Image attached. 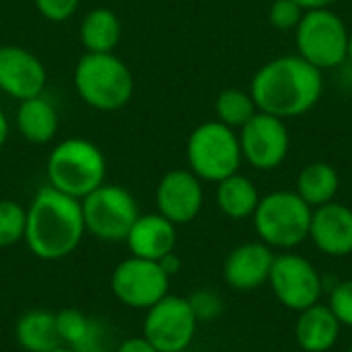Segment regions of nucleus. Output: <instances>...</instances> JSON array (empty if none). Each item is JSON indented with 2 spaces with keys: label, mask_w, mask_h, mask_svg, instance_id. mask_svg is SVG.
I'll list each match as a JSON object with an SVG mask.
<instances>
[{
  "label": "nucleus",
  "mask_w": 352,
  "mask_h": 352,
  "mask_svg": "<svg viewBox=\"0 0 352 352\" xmlns=\"http://www.w3.org/2000/svg\"><path fill=\"white\" fill-rule=\"evenodd\" d=\"M324 93V74L307 60L278 56L258 68L252 78L250 95L258 111L291 120L311 111Z\"/></svg>",
  "instance_id": "f257e3e1"
},
{
  "label": "nucleus",
  "mask_w": 352,
  "mask_h": 352,
  "mask_svg": "<svg viewBox=\"0 0 352 352\" xmlns=\"http://www.w3.org/2000/svg\"><path fill=\"white\" fill-rule=\"evenodd\" d=\"M85 235L80 200L60 190L41 188L29 208L25 225V243L39 260H62L70 256Z\"/></svg>",
  "instance_id": "f03ea898"
},
{
  "label": "nucleus",
  "mask_w": 352,
  "mask_h": 352,
  "mask_svg": "<svg viewBox=\"0 0 352 352\" xmlns=\"http://www.w3.org/2000/svg\"><path fill=\"white\" fill-rule=\"evenodd\" d=\"M72 80L78 97L99 111L122 109L134 95V76L113 52H85L74 66Z\"/></svg>",
  "instance_id": "7ed1b4c3"
},
{
  "label": "nucleus",
  "mask_w": 352,
  "mask_h": 352,
  "mask_svg": "<svg viewBox=\"0 0 352 352\" xmlns=\"http://www.w3.org/2000/svg\"><path fill=\"white\" fill-rule=\"evenodd\" d=\"M107 163L101 148L87 138H66L47 157V186L82 200L105 184Z\"/></svg>",
  "instance_id": "20e7f679"
},
{
  "label": "nucleus",
  "mask_w": 352,
  "mask_h": 352,
  "mask_svg": "<svg viewBox=\"0 0 352 352\" xmlns=\"http://www.w3.org/2000/svg\"><path fill=\"white\" fill-rule=\"evenodd\" d=\"M314 208L293 190H276L260 198L254 227L268 248L291 252L309 239Z\"/></svg>",
  "instance_id": "39448f33"
},
{
  "label": "nucleus",
  "mask_w": 352,
  "mask_h": 352,
  "mask_svg": "<svg viewBox=\"0 0 352 352\" xmlns=\"http://www.w3.org/2000/svg\"><path fill=\"white\" fill-rule=\"evenodd\" d=\"M186 157L194 175H198L202 182L219 184L225 177L239 173L243 163L239 134L219 120L204 122L192 130Z\"/></svg>",
  "instance_id": "423d86ee"
},
{
  "label": "nucleus",
  "mask_w": 352,
  "mask_h": 352,
  "mask_svg": "<svg viewBox=\"0 0 352 352\" xmlns=\"http://www.w3.org/2000/svg\"><path fill=\"white\" fill-rule=\"evenodd\" d=\"M349 41L351 31L332 8L305 10L295 29L297 54L322 72L346 62Z\"/></svg>",
  "instance_id": "0eeeda50"
},
{
  "label": "nucleus",
  "mask_w": 352,
  "mask_h": 352,
  "mask_svg": "<svg viewBox=\"0 0 352 352\" xmlns=\"http://www.w3.org/2000/svg\"><path fill=\"white\" fill-rule=\"evenodd\" d=\"M85 231L101 241H126L140 217L134 196L113 184H103L80 200Z\"/></svg>",
  "instance_id": "6e6552de"
},
{
  "label": "nucleus",
  "mask_w": 352,
  "mask_h": 352,
  "mask_svg": "<svg viewBox=\"0 0 352 352\" xmlns=\"http://www.w3.org/2000/svg\"><path fill=\"white\" fill-rule=\"evenodd\" d=\"M268 285L272 287L278 303L291 311H303L322 301L324 276L301 254L283 252L276 254Z\"/></svg>",
  "instance_id": "1a4fd4ad"
},
{
  "label": "nucleus",
  "mask_w": 352,
  "mask_h": 352,
  "mask_svg": "<svg viewBox=\"0 0 352 352\" xmlns=\"http://www.w3.org/2000/svg\"><path fill=\"white\" fill-rule=\"evenodd\" d=\"M198 320L184 297L165 295L146 309L142 336L159 352H184L196 336Z\"/></svg>",
  "instance_id": "9d476101"
},
{
  "label": "nucleus",
  "mask_w": 352,
  "mask_h": 352,
  "mask_svg": "<svg viewBox=\"0 0 352 352\" xmlns=\"http://www.w3.org/2000/svg\"><path fill=\"white\" fill-rule=\"evenodd\" d=\"M169 278L171 276L159 262L132 256L116 266L111 274V291L128 307L151 309L169 295Z\"/></svg>",
  "instance_id": "9b49d317"
},
{
  "label": "nucleus",
  "mask_w": 352,
  "mask_h": 352,
  "mask_svg": "<svg viewBox=\"0 0 352 352\" xmlns=\"http://www.w3.org/2000/svg\"><path fill=\"white\" fill-rule=\"evenodd\" d=\"M243 161L258 171H272L285 163L291 151V136L285 120L258 111L239 132Z\"/></svg>",
  "instance_id": "f8f14e48"
},
{
  "label": "nucleus",
  "mask_w": 352,
  "mask_h": 352,
  "mask_svg": "<svg viewBox=\"0 0 352 352\" xmlns=\"http://www.w3.org/2000/svg\"><path fill=\"white\" fill-rule=\"evenodd\" d=\"M155 202L157 212L175 227L192 223L204 204L202 179L190 169H171L161 177L155 192Z\"/></svg>",
  "instance_id": "ddd939ff"
},
{
  "label": "nucleus",
  "mask_w": 352,
  "mask_h": 352,
  "mask_svg": "<svg viewBox=\"0 0 352 352\" xmlns=\"http://www.w3.org/2000/svg\"><path fill=\"white\" fill-rule=\"evenodd\" d=\"M47 70L43 62L21 45H0V91L12 99L43 95Z\"/></svg>",
  "instance_id": "4468645a"
},
{
  "label": "nucleus",
  "mask_w": 352,
  "mask_h": 352,
  "mask_svg": "<svg viewBox=\"0 0 352 352\" xmlns=\"http://www.w3.org/2000/svg\"><path fill=\"white\" fill-rule=\"evenodd\" d=\"M274 250L264 241H248L237 245L223 264L225 283L239 293H250L268 283L274 264Z\"/></svg>",
  "instance_id": "2eb2a0df"
},
{
  "label": "nucleus",
  "mask_w": 352,
  "mask_h": 352,
  "mask_svg": "<svg viewBox=\"0 0 352 352\" xmlns=\"http://www.w3.org/2000/svg\"><path fill=\"white\" fill-rule=\"evenodd\" d=\"M309 239L322 254L330 258H346L352 254V208L342 202H328L314 208Z\"/></svg>",
  "instance_id": "dca6fc26"
},
{
  "label": "nucleus",
  "mask_w": 352,
  "mask_h": 352,
  "mask_svg": "<svg viewBox=\"0 0 352 352\" xmlns=\"http://www.w3.org/2000/svg\"><path fill=\"white\" fill-rule=\"evenodd\" d=\"M175 241H177L175 225L159 212L140 214L126 237L132 256L153 262H159L165 256L173 254Z\"/></svg>",
  "instance_id": "f3484780"
},
{
  "label": "nucleus",
  "mask_w": 352,
  "mask_h": 352,
  "mask_svg": "<svg viewBox=\"0 0 352 352\" xmlns=\"http://www.w3.org/2000/svg\"><path fill=\"white\" fill-rule=\"evenodd\" d=\"M342 326L328 305L316 303L299 311L295 340L305 352H330L340 340Z\"/></svg>",
  "instance_id": "a211bd4d"
},
{
  "label": "nucleus",
  "mask_w": 352,
  "mask_h": 352,
  "mask_svg": "<svg viewBox=\"0 0 352 352\" xmlns=\"http://www.w3.org/2000/svg\"><path fill=\"white\" fill-rule=\"evenodd\" d=\"M16 130L31 144L50 142L58 132V111L54 103L43 95L19 101Z\"/></svg>",
  "instance_id": "6ab92c4d"
},
{
  "label": "nucleus",
  "mask_w": 352,
  "mask_h": 352,
  "mask_svg": "<svg viewBox=\"0 0 352 352\" xmlns=\"http://www.w3.org/2000/svg\"><path fill=\"white\" fill-rule=\"evenodd\" d=\"M62 346L74 352H95L103 349L105 328L99 320L89 318L78 309H62L56 314Z\"/></svg>",
  "instance_id": "aec40b11"
},
{
  "label": "nucleus",
  "mask_w": 352,
  "mask_h": 352,
  "mask_svg": "<svg viewBox=\"0 0 352 352\" xmlns=\"http://www.w3.org/2000/svg\"><path fill=\"white\" fill-rule=\"evenodd\" d=\"M16 342L27 352H52L62 346L56 314L45 309H31L23 314L14 328Z\"/></svg>",
  "instance_id": "412c9836"
},
{
  "label": "nucleus",
  "mask_w": 352,
  "mask_h": 352,
  "mask_svg": "<svg viewBox=\"0 0 352 352\" xmlns=\"http://www.w3.org/2000/svg\"><path fill=\"white\" fill-rule=\"evenodd\" d=\"M260 198L262 196L256 184L241 173H233L217 184V206L225 217L233 221H243L254 217Z\"/></svg>",
  "instance_id": "4be33fe9"
},
{
  "label": "nucleus",
  "mask_w": 352,
  "mask_h": 352,
  "mask_svg": "<svg viewBox=\"0 0 352 352\" xmlns=\"http://www.w3.org/2000/svg\"><path fill=\"white\" fill-rule=\"evenodd\" d=\"M122 39V23L111 8H93L82 16L80 43L91 54H107L118 47Z\"/></svg>",
  "instance_id": "5701e85b"
},
{
  "label": "nucleus",
  "mask_w": 352,
  "mask_h": 352,
  "mask_svg": "<svg viewBox=\"0 0 352 352\" xmlns=\"http://www.w3.org/2000/svg\"><path fill=\"white\" fill-rule=\"evenodd\" d=\"M340 190V175L338 171L324 161H316L305 165L297 175V188L295 192L311 206H324L328 202H334L336 194Z\"/></svg>",
  "instance_id": "b1692460"
},
{
  "label": "nucleus",
  "mask_w": 352,
  "mask_h": 352,
  "mask_svg": "<svg viewBox=\"0 0 352 352\" xmlns=\"http://www.w3.org/2000/svg\"><path fill=\"white\" fill-rule=\"evenodd\" d=\"M214 111L217 120L233 130H241L256 113L258 107L250 95V91L241 89H225L219 93L214 101Z\"/></svg>",
  "instance_id": "393cba45"
},
{
  "label": "nucleus",
  "mask_w": 352,
  "mask_h": 352,
  "mask_svg": "<svg viewBox=\"0 0 352 352\" xmlns=\"http://www.w3.org/2000/svg\"><path fill=\"white\" fill-rule=\"evenodd\" d=\"M27 208L14 200H0V248H10L25 239Z\"/></svg>",
  "instance_id": "a878e982"
},
{
  "label": "nucleus",
  "mask_w": 352,
  "mask_h": 352,
  "mask_svg": "<svg viewBox=\"0 0 352 352\" xmlns=\"http://www.w3.org/2000/svg\"><path fill=\"white\" fill-rule=\"evenodd\" d=\"M328 293V307L338 318L342 328L352 330V278L338 280Z\"/></svg>",
  "instance_id": "bb28decb"
},
{
  "label": "nucleus",
  "mask_w": 352,
  "mask_h": 352,
  "mask_svg": "<svg viewBox=\"0 0 352 352\" xmlns=\"http://www.w3.org/2000/svg\"><path fill=\"white\" fill-rule=\"evenodd\" d=\"M305 10L295 0H274L268 8V21L278 31L297 29Z\"/></svg>",
  "instance_id": "cd10ccee"
},
{
  "label": "nucleus",
  "mask_w": 352,
  "mask_h": 352,
  "mask_svg": "<svg viewBox=\"0 0 352 352\" xmlns=\"http://www.w3.org/2000/svg\"><path fill=\"white\" fill-rule=\"evenodd\" d=\"M188 301H190V307H192L198 324L200 322H214L223 314V309H225V303H223L221 295L210 291V289L196 291Z\"/></svg>",
  "instance_id": "c85d7f7f"
},
{
  "label": "nucleus",
  "mask_w": 352,
  "mask_h": 352,
  "mask_svg": "<svg viewBox=\"0 0 352 352\" xmlns=\"http://www.w3.org/2000/svg\"><path fill=\"white\" fill-rule=\"evenodd\" d=\"M78 2L80 0H35V6L45 21L62 23L76 12Z\"/></svg>",
  "instance_id": "c756f323"
},
{
  "label": "nucleus",
  "mask_w": 352,
  "mask_h": 352,
  "mask_svg": "<svg viewBox=\"0 0 352 352\" xmlns=\"http://www.w3.org/2000/svg\"><path fill=\"white\" fill-rule=\"evenodd\" d=\"M116 352H159L144 336H140V338H128V340H124L120 346H118V351Z\"/></svg>",
  "instance_id": "7c9ffc66"
},
{
  "label": "nucleus",
  "mask_w": 352,
  "mask_h": 352,
  "mask_svg": "<svg viewBox=\"0 0 352 352\" xmlns=\"http://www.w3.org/2000/svg\"><path fill=\"white\" fill-rule=\"evenodd\" d=\"M303 10H320V8H332L338 0H295Z\"/></svg>",
  "instance_id": "2f4dec72"
},
{
  "label": "nucleus",
  "mask_w": 352,
  "mask_h": 352,
  "mask_svg": "<svg viewBox=\"0 0 352 352\" xmlns=\"http://www.w3.org/2000/svg\"><path fill=\"white\" fill-rule=\"evenodd\" d=\"M159 264L163 266V270H165L169 276H173V274L179 270V266H182V262H179V258H177L175 254H169V256H165L163 260H159Z\"/></svg>",
  "instance_id": "473e14b6"
},
{
  "label": "nucleus",
  "mask_w": 352,
  "mask_h": 352,
  "mask_svg": "<svg viewBox=\"0 0 352 352\" xmlns=\"http://www.w3.org/2000/svg\"><path fill=\"white\" fill-rule=\"evenodd\" d=\"M8 134H10V124H8V118H6V113L0 109V148L6 144V140H8Z\"/></svg>",
  "instance_id": "72a5a7b5"
},
{
  "label": "nucleus",
  "mask_w": 352,
  "mask_h": 352,
  "mask_svg": "<svg viewBox=\"0 0 352 352\" xmlns=\"http://www.w3.org/2000/svg\"><path fill=\"white\" fill-rule=\"evenodd\" d=\"M346 62L352 66V33H351V41H349V54H346Z\"/></svg>",
  "instance_id": "f704fd0d"
},
{
  "label": "nucleus",
  "mask_w": 352,
  "mask_h": 352,
  "mask_svg": "<svg viewBox=\"0 0 352 352\" xmlns=\"http://www.w3.org/2000/svg\"><path fill=\"white\" fill-rule=\"evenodd\" d=\"M52 352H74V351H70V349H66V346H60V349H56V351H52Z\"/></svg>",
  "instance_id": "c9c22d12"
},
{
  "label": "nucleus",
  "mask_w": 352,
  "mask_h": 352,
  "mask_svg": "<svg viewBox=\"0 0 352 352\" xmlns=\"http://www.w3.org/2000/svg\"><path fill=\"white\" fill-rule=\"evenodd\" d=\"M349 352H352V340H351V344H349Z\"/></svg>",
  "instance_id": "e433bc0d"
},
{
  "label": "nucleus",
  "mask_w": 352,
  "mask_h": 352,
  "mask_svg": "<svg viewBox=\"0 0 352 352\" xmlns=\"http://www.w3.org/2000/svg\"><path fill=\"white\" fill-rule=\"evenodd\" d=\"M95 352H107L105 349H99V351H95Z\"/></svg>",
  "instance_id": "4c0bfd02"
},
{
  "label": "nucleus",
  "mask_w": 352,
  "mask_h": 352,
  "mask_svg": "<svg viewBox=\"0 0 352 352\" xmlns=\"http://www.w3.org/2000/svg\"><path fill=\"white\" fill-rule=\"evenodd\" d=\"M184 352H188V351H184Z\"/></svg>",
  "instance_id": "58836bf2"
}]
</instances>
